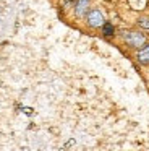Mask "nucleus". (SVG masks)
<instances>
[{
	"label": "nucleus",
	"mask_w": 149,
	"mask_h": 151,
	"mask_svg": "<svg viewBox=\"0 0 149 151\" xmlns=\"http://www.w3.org/2000/svg\"><path fill=\"white\" fill-rule=\"evenodd\" d=\"M120 36H122V41L123 44H125L128 49H139V47L143 46V44L148 42V36H146L143 31H136V29H123L122 33H120Z\"/></svg>",
	"instance_id": "f257e3e1"
},
{
	"label": "nucleus",
	"mask_w": 149,
	"mask_h": 151,
	"mask_svg": "<svg viewBox=\"0 0 149 151\" xmlns=\"http://www.w3.org/2000/svg\"><path fill=\"white\" fill-rule=\"evenodd\" d=\"M104 21H105V17H104L102 10L97 7H91L87 10L86 17H84V23H86V26L89 29H100Z\"/></svg>",
	"instance_id": "f03ea898"
},
{
	"label": "nucleus",
	"mask_w": 149,
	"mask_h": 151,
	"mask_svg": "<svg viewBox=\"0 0 149 151\" xmlns=\"http://www.w3.org/2000/svg\"><path fill=\"white\" fill-rule=\"evenodd\" d=\"M92 0H74L73 2V17L76 20H84L87 10L91 8Z\"/></svg>",
	"instance_id": "7ed1b4c3"
},
{
	"label": "nucleus",
	"mask_w": 149,
	"mask_h": 151,
	"mask_svg": "<svg viewBox=\"0 0 149 151\" xmlns=\"http://www.w3.org/2000/svg\"><path fill=\"white\" fill-rule=\"evenodd\" d=\"M135 60H136V63L141 65V67H149V42L143 44L139 49H136Z\"/></svg>",
	"instance_id": "20e7f679"
},
{
	"label": "nucleus",
	"mask_w": 149,
	"mask_h": 151,
	"mask_svg": "<svg viewBox=\"0 0 149 151\" xmlns=\"http://www.w3.org/2000/svg\"><path fill=\"white\" fill-rule=\"evenodd\" d=\"M100 31H102V36L107 37V39H112L117 34V29H115V26H113V23L112 21H107V20L104 21V24L100 26Z\"/></svg>",
	"instance_id": "39448f33"
},
{
	"label": "nucleus",
	"mask_w": 149,
	"mask_h": 151,
	"mask_svg": "<svg viewBox=\"0 0 149 151\" xmlns=\"http://www.w3.org/2000/svg\"><path fill=\"white\" fill-rule=\"evenodd\" d=\"M136 26L141 28L143 31H149V17H146V15L139 17L138 20H136Z\"/></svg>",
	"instance_id": "423d86ee"
},
{
	"label": "nucleus",
	"mask_w": 149,
	"mask_h": 151,
	"mask_svg": "<svg viewBox=\"0 0 149 151\" xmlns=\"http://www.w3.org/2000/svg\"><path fill=\"white\" fill-rule=\"evenodd\" d=\"M71 2H74V0H63V5H68V4H71Z\"/></svg>",
	"instance_id": "0eeeda50"
}]
</instances>
